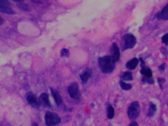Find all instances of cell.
Wrapping results in <instances>:
<instances>
[{
	"instance_id": "1",
	"label": "cell",
	"mask_w": 168,
	"mask_h": 126,
	"mask_svg": "<svg viewBox=\"0 0 168 126\" xmlns=\"http://www.w3.org/2000/svg\"><path fill=\"white\" fill-rule=\"evenodd\" d=\"M99 65L103 73L108 74L114 71L115 68L114 63L111 56L105 55L98 58Z\"/></svg>"
},
{
	"instance_id": "2",
	"label": "cell",
	"mask_w": 168,
	"mask_h": 126,
	"mask_svg": "<svg viewBox=\"0 0 168 126\" xmlns=\"http://www.w3.org/2000/svg\"><path fill=\"white\" fill-rule=\"evenodd\" d=\"M127 116L130 120L134 121L140 116L141 108L138 101L132 102L127 108Z\"/></svg>"
},
{
	"instance_id": "3",
	"label": "cell",
	"mask_w": 168,
	"mask_h": 126,
	"mask_svg": "<svg viewBox=\"0 0 168 126\" xmlns=\"http://www.w3.org/2000/svg\"><path fill=\"white\" fill-rule=\"evenodd\" d=\"M45 122L48 126H52L57 125L61 122V118L58 114L55 113L47 111L45 114Z\"/></svg>"
},
{
	"instance_id": "4",
	"label": "cell",
	"mask_w": 168,
	"mask_h": 126,
	"mask_svg": "<svg viewBox=\"0 0 168 126\" xmlns=\"http://www.w3.org/2000/svg\"><path fill=\"white\" fill-rule=\"evenodd\" d=\"M0 12L9 15L16 14V12L11 8L10 2L8 0H0Z\"/></svg>"
},
{
	"instance_id": "5",
	"label": "cell",
	"mask_w": 168,
	"mask_h": 126,
	"mask_svg": "<svg viewBox=\"0 0 168 126\" xmlns=\"http://www.w3.org/2000/svg\"><path fill=\"white\" fill-rule=\"evenodd\" d=\"M124 50L128 49H132L135 46L137 42L135 36L132 34L128 33L124 35Z\"/></svg>"
},
{
	"instance_id": "6",
	"label": "cell",
	"mask_w": 168,
	"mask_h": 126,
	"mask_svg": "<svg viewBox=\"0 0 168 126\" xmlns=\"http://www.w3.org/2000/svg\"><path fill=\"white\" fill-rule=\"evenodd\" d=\"M27 101L28 102V103L34 108H38L40 107L41 104H40V101L39 99L36 97L33 93L29 92L27 93L26 96Z\"/></svg>"
},
{
	"instance_id": "7",
	"label": "cell",
	"mask_w": 168,
	"mask_h": 126,
	"mask_svg": "<svg viewBox=\"0 0 168 126\" xmlns=\"http://www.w3.org/2000/svg\"><path fill=\"white\" fill-rule=\"evenodd\" d=\"M67 91L70 97L74 99L79 97V86L77 83H73L68 86Z\"/></svg>"
},
{
	"instance_id": "8",
	"label": "cell",
	"mask_w": 168,
	"mask_h": 126,
	"mask_svg": "<svg viewBox=\"0 0 168 126\" xmlns=\"http://www.w3.org/2000/svg\"><path fill=\"white\" fill-rule=\"evenodd\" d=\"M112 55L111 57L114 63H115L119 60L120 58V49L117 43L114 42L112 45Z\"/></svg>"
},
{
	"instance_id": "9",
	"label": "cell",
	"mask_w": 168,
	"mask_h": 126,
	"mask_svg": "<svg viewBox=\"0 0 168 126\" xmlns=\"http://www.w3.org/2000/svg\"><path fill=\"white\" fill-rule=\"evenodd\" d=\"M50 91L51 92L52 95L57 105L59 107L63 102V98L61 95L58 93V92L53 88H50Z\"/></svg>"
},
{
	"instance_id": "10",
	"label": "cell",
	"mask_w": 168,
	"mask_h": 126,
	"mask_svg": "<svg viewBox=\"0 0 168 126\" xmlns=\"http://www.w3.org/2000/svg\"><path fill=\"white\" fill-rule=\"evenodd\" d=\"M157 18L158 20H168V3L157 13Z\"/></svg>"
},
{
	"instance_id": "11",
	"label": "cell",
	"mask_w": 168,
	"mask_h": 126,
	"mask_svg": "<svg viewBox=\"0 0 168 126\" xmlns=\"http://www.w3.org/2000/svg\"><path fill=\"white\" fill-rule=\"evenodd\" d=\"M157 105L154 104V102L150 101L149 102V108L147 111V117H153L155 115L156 113L157 112Z\"/></svg>"
},
{
	"instance_id": "12",
	"label": "cell",
	"mask_w": 168,
	"mask_h": 126,
	"mask_svg": "<svg viewBox=\"0 0 168 126\" xmlns=\"http://www.w3.org/2000/svg\"><path fill=\"white\" fill-rule=\"evenodd\" d=\"M92 72L90 69H86L80 74V78L82 82L86 83L92 76Z\"/></svg>"
},
{
	"instance_id": "13",
	"label": "cell",
	"mask_w": 168,
	"mask_h": 126,
	"mask_svg": "<svg viewBox=\"0 0 168 126\" xmlns=\"http://www.w3.org/2000/svg\"><path fill=\"white\" fill-rule=\"evenodd\" d=\"M40 104L43 105L46 107H51L49 97L48 95L46 93H42L41 94L39 98Z\"/></svg>"
},
{
	"instance_id": "14",
	"label": "cell",
	"mask_w": 168,
	"mask_h": 126,
	"mask_svg": "<svg viewBox=\"0 0 168 126\" xmlns=\"http://www.w3.org/2000/svg\"><path fill=\"white\" fill-rule=\"evenodd\" d=\"M139 60L137 58L134 57L127 62L126 67L127 69L130 70H133L136 69L139 64Z\"/></svg>"
},
{
	"instance_id": "15",
	"label": "cell",
	"mask_w": 168,
	"mask_h": 126,
	"mask_svg": "<svg viewBox=\"0 0 168 126\" xmlns=\"http://www.w3.org/2000/svg\"><path fill=\"white\" fill-rule=\"evenodd\" d=\"M120 79L122 81H132L133 80L132 72L125 71L122 73L120 76Z\"/></svg>"
},
{
	"instance_id": "16",
	"label": "cell",
	"mask_w": 168,
	"mask_h": 126,
	"mask_svg": "<svg viewBox=\"0 0 168 126\" xmlns=\"http://www.w3.org/2000/svg\"><path fill=\"white\" fill-rule=\"evenodd\" d=\"M140 72L142 76L147 77H152L153 74L152 69L147 66H144L143 67L141 68Z\"/></svg>"
},
{
	"instance_id": "17",
	"label": "cell",
	"mask_w": 168,
	"mask_h": 126,
	"mask_svg": "<svg viewBox=\"0 0 168 126\" xmlns=\"http://www.w3.org/2000/svg\"><path fill=\"white\" fill-rule=\"evenodd\" d=\"M107 116L109 119H112L115 116V109L111 105L107 107Z\"/></svg>"
},
{
	"instance_id": "18",
	"label": "cell",
	"mask_w": 168,
	"mask_h": 126,
	"mask_svg": "<svg viewBox=\"0 0 168 126\" xmlns=\"http://www.w3.org/2000/svg\"><path fill=\"white\" fill-rule=\"evenodd\" d=\"M17 6L18 8L22 10L23 11H26V12H29L31 11V7L28 4L23 3H18L17 4Z\"/></svg>"
},
{
	"instance_id": "19",
	"label": "cell",
	"mask_w": 168,
	"mask_h": 126,
	"mask_svg": "<svg viewBox=\"0 0 168 126\" xmlns=\"http://www.w3.org/2000/svg\"><path fill=\"white\" fill-rule=\"evenodd\" d=\"M142 82L144 83H147L149 85H154L155 83V80L154 78L152 77H147L142 76V79H141Z\"/></svg>"
},
{
	"instance_id": "20",
	"label": "cell",
	"mask_w": 168,
	"mask_h": 126,
	"mask_svg": "<svg viewBox=\"0 0 168 126\" xmlns=\"http://www.w3.org/2000/svg\"><path fill=\"white\" fill-rule=\"evenodd\" d=\"M120 85L121 88L124 90H129L132 88V85L130 83H127L124 81L120 80Z\"/></svg>"
},
{
	"instance_id": "21",
	"label": "cell",
	"mask_w": 168,
	"mask_h": 126,
	"mask_svg": "<svg viewBox=\"0 0 168 126\" xmlns=\"http://www.w3.org/2000/svg\"><path fill=\"white\" fill-rule=\"evenodd\" d=\"M157 82H158L160 89L163 91L164 89V84L166 82V79L164 78H162V77H159L157 79Z\"/></svg>"
},
{
	"instance_id": "22",
	"label": "cell",
	"mask_w": 168,
	"mask_h": 126,
	"mask_svg": "<svg viewBox=\"0 0 168 126\" xmlns=\"http://www.w3.org/2000/svg\"><path fill=\"white\" fill-rule=\"evenodd\" d=\"M61 55L62 57H68L70 55V51L67 49H63L61 52Z\"/></svg>"
},
{
	"instance_id": "23",
	"label": "cell",
	"mask_w": 168,
	"mask_h": 126,
	"mask_svg": "<svg viewBox=\"0 0 168 126\" xmlns=\"http://www.w3.org/2000/svg\"><path fill=\"white\" fill-rule=\"evenodd\" d=\"M162 42L166 45H168V33L164 35L162 38Z\"/></svg>"
},
{
	"instance_id": "24",
	"label": "cell",
	"mask_w": 168,
	"mask_h": 126,
	"mask_svg": "<svg viewBox=\"0 0 168 126\" xmlns=\"http://www.w3.org/2000/svg\"><path fill=\"white\" fill-rule=\"evenodd\" d=\"M160 51L162 54L165 57H167L168 55V50L165 47H162L160 49Z\"/></svg>"
},
{
	"instance_id": "25",
	"label": "cell",
	"mask_w": 168,
	"mask_h": 126,
	"mask_svg": "<svg viewBox=\"0 0 168 126\" xmlns=\"http://www.w3.org/2000/svg\"><path fill=\"white\" fill-rule=\"evenodd\" d=\"M166 64L163 63L158 66V69L160 72H163L165 70Z\"/></svg>"
},
{
	"instance_id": "26",
	"label": "cell",
	"mask_w": 168,
	"mask_h": 126,
	"mask_svg": "<svg viewBox=\"0 0 168 126\" xmlns=\"http://www.w3.org/2000/svg\"><path fill=\"white\" fill-rule=\"evenodd\" d=\"M139 60L141 63L140 67L141 68L143 67L144 66H146V65H145L146 63H145V61H144V60H143V58H142V57H140V58L139 59Z\"/></svg>"
},
{
	"instance_id": "27",
	"label": "cell",
	"mask_w": 168,
	"mask_h": 126,
	"mask_svg": "<svg viewBox=\"0 0 168 126\" xmlns=\"http://www.w3.org/2000/svg\"><path fill=\"white\" fill-rule=\"evenodd\" d=\"M128 126H139L137 122H136L135 121H132L129 124Z\"/></svg>"
},
{
	"instance_id": "28",
	"label": "cell",
	"mask_w": 168,
	"mask_h": 126,
	"mask_svg": "<svg viewBox=\"0 0 168 126\" xmlns=\"http://www.w3.org/2000/svg\"><path fill=\"white\" fill-rule=\"evenodd\" d=\"M4 22V20L0 16V25H2Z\"/></svg>"
},
{
	"instance_id": "29",
	"label": "cell",
	"mask_w": 168,
	"mask_h": 126,
	"mask_svg": "<svg viewBox=\"0 0 168 126\" xmlns=\"http://www.w3.org/2000/svg\"><path fill=\"white\" fill-rule=\"evenodd\" d=\"M13 1H16V2H17V3H23V2H24V0H12Z\"/></svg>"
},
{
	"instance_id": "30",
	"label": "cell",
	"mask_w": 168,
	"mask_h": 126,
	"mask_svg": "<svg viewBox=\"0 0 168 126\" xmlns=\"http://www.w3.org/2000/svg\"><path fill=\"white\" fill-rule=\"evenodd\" d=\"M32 126H38V124L36 123H33V124Z\"/></svg>"
}]
</instances>
